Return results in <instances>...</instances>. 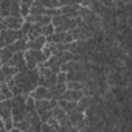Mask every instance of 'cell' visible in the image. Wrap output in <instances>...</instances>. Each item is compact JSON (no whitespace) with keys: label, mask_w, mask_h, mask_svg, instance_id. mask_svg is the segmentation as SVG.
Instances as JSON below:
<instances>
[{"label":"cell","mask_w":132,"mask_h":132,"mask_svg":"<svg viewBox=\"0 0 132 132\" xmlns=\"http://www.w3.org/2000/svg\"><path fill=\"white\" fill-rule=\"evenodd\" d=\"M25 62V59H23V53H14L13 54V57L10 59V62L6 64L8 67H17V65H20V64H23Z\"/></svg>","instance_id":"9c48e42d"},{"label":"cell","mask_w":132,"mask_h":132,"mask_svg":"<svg viewBox=\"0 0 132 132\" xmlns=\"http://www.w3.org/2000/svg\"><path fill=\"white\" fill-rule=\"evenodd\" d=\"M47 45V37L44 36H39L33 40H28L27 42V50H34V51H42L44 47Z\"/></svg>","instance_id":"277c9868"},{"label":"cell","mask_w":132,"mask_h":132,"mask_svg":"<svg viewBox=\"0 0 132 132\" xmlns=\"http://www.w3.org/2000/svg\"><path fill=\"white\" fill-rule=\"evenodd\" d=\"M90 104H92L90 98H89V96H82V98H81V100H79V101L76 103V110H78V112H82V113H84V112H86V110H87V109L90 107Z\"/></svg>","instance_id":"30bf717a"},{"label":"cell","mask_w":132,"mask_h":132,"mask_svg":"<svg viewBox=\"0 0 132 132\" xmlns=\"http://www.w3.org/2000/svg\"><path fill=\"white\" fill-rule=\"evenodd\" d=\"M0 118L3 123H10L11 120V100H3L0 103Z\"/></svg>","instance_id":"3957f363"},{"label":"cell","mask_w":132,"mask_h":132,"mask_svg":"<svg viewBox=\"0 0 132 132\" xmlns=\"http://www.w3.org/2000/svg\"><path fill=\"white\" fill-rule=\"evenodd\" d=\"M22 37H23V36H22L20 30H19V31H16V30H3L2 33H0V39L3 40L5 47L14 44L16 40H19V39H22Z\"/></svg>","instance_id":"6da1fadb"},{"label":"cell","mask_w":132,"mask_h":132,"mask_svg":"<svg viewBox=\"0 0 132 132\" xmlns=\"http://www.w3.org/2000/svg\"><path fill=\"white\" fill-rule=\"evenodd\" d=\"M51 115H53V118H54V120H57V121H59V120H62V118H64L65 115H67V113H65V112H64V110L57 106V107H54V109L51 110Z\"/></svg>","instance_id":"d6986e66"},{"label":"cell","mask_w":132,"mask_h":132,"mask_svg":"<svg viewBox=\"0 0 132 132\" xmlns=\"http://www.w3.org/2000/svg\"><path fill=\"white\" fill-rule=\"evenodd\" d=\"M10 90H11V93H13V98H14V96H20V95H23V93H22V89H20L19 86H14V87H11Z\"/></svg>","instance_id":"603a6c76"},{"label":"cell","mask_w":132,"mask_h":132,"mask_svg":"<svg viewBox=\"0 0 132 132\" xmlns=\"http://www.w3.org/2000/svg\"><path fill=\"white\" fill-rule=\"evenodd\" d=\"M34 107H36V101L33 100V96H31V95H28V96L25 98V109H27V112L34 110Z\"/></svg>","instance_id":"ffe728a7"},{"label":"cell","mask_w":132,"mask_h":132,"mask_svg":"<svg viewBox=\"0 0 132 132\" xmlns=\"http://www.w3.org/2000/svg\"><path fill=\"white\" fill-rule=\"evenodd\" d=\"M0 69H2V64H0Z\"/></svg>","instance_id":"f1b7e54d"},{"label":"cell","mask_w":132,"mask_h":132,"mask_svg":"<svg viewBox=\"0 0 132 132\" xmlns=\"http://www.w3.org/2000/svg\"><path fill=\"white\" fill-rule=\"evenodd\" d=\"M13 0H0V19L10 17V8Z\"/></svg>","instance_id":"ba28073f"},{"label":"cell","mask_w":132,"mask_h":132,"mask_svg":"<svg viewBox=\"0 0 132 132\" xmlns=\"http://www.w3.org/2000/svg\"><path fill=\"white\" fill-rule=\"evenodd\" d=\"M34 101H40V100H48V89L47 87H42V86H37L31 93Z\"/></svg>","instance_id":"8992f818"},{"label":"cell","mask_w":132,"mask_h":132,"mask_svg":"<svg viewBox=\"0 0 132 132\" xmlns=\"http://www.w3.org/2000/svg\"><path fill=\"white\" fill-rule=\"evenodd\" d=\"M3 101V96H2V93H0V103H2Z\"/></svg>","instance_id":"83f0119b"},{"label":"cell","mask_w":132,"mask_h":132,"mask_svg":"<svg viewBox=\"0 0 132 132\" xmlns=\"http://www.w3.org/2000/svg\"><path fill=\"white\" fill-rule=\"evenodd\" d=\"M2 73H3V76H5V82L6 81H10V79H13L14 76H16V69L14 67H8V65H2Z\"/></svg>","instance_id":"7c38bea8"},{"label":"cell","mask_w":132,"mask_h":132,"mask_svg":"<svg viewBox=\"0 0 132 132\" xmlns=\"http://www.w3.org/2000/svg\"><path fill=\"white\" fill-rule=\"evenodd\" d=\"M27 37H22V39H19V40H16L14 44H11V45H8V50L14 54V53H25L27 51Z\"/></svg>","instance_id":"5b68a950"},{"label":"cell","mask_w":132,"mask_h":132,"mask_svg":"<svg viewBox=\"0 0 132 132\" xmlns=\"http://www.w3.org/2000/svg\"><path fill=\"white\" fill-rule=\"evenodd\" d=\"M42 132H57V129L51 127V126L47 124V123H42Z\"/></svg>","instance_id":"cb8c5ba5"},{"label":"cell","mask_w":132,"mask_h":132,"mask_svg":"<svg viewBox=\"0 0 132 132\" xmlns=\"http://www.w3.org/2000/svg\"><path fill=\"white\" fill-rule=\"evenodd\" d=\"M56 84H67V75L62 73V72H59L56 75Z\"/></svg>","instance_id":"44dd1931"},{"label":"cell","mask_w":132,"mask_h":132,"mask_svg":"<svg viewBox=\"0 0 132 132\" xmlns=\"http://www.w3.org/2000/svg\"><path fill=\"white\" fill-rule=\"evenodd\" d=\"M10 17H22V16H20V2H19V0H13V2H11ZM22 19H23V17H22Z\"/></svg>","instance_id":"4fadbf2b"},{"label":"cell","mask_w":132,"mask_h":132,"mask_svg":"<svg viewBox=\"0 0 132 132\" xmlns=\"http://www.w3.org/2000/svg\"><path fill=\"white\" fill-rule=\"evenodd\" d=\"M3 47H5V44H3V40H2V39H0V50H2Z\"/></svg>","instance_id":"4316f807"},{"label":"cell","mask_w":132,"mask_h":132,"mask_svg":"<svg viewBox=\"0 0 132 132\" xmlns=\"http://www.w3.org/2000/svg\"><path fill=\"white\" fill-rule=\"evenodd\" d=\"M42 14H45V10L42 8L39 0H36V2H33V5L30 8V14L28 16H42Z\"/></svg>","instance_id":"8fae6325"},{"label":"cell","mask_w":132,"mask_h":132,"mask_svg":"<svg viewBox=\"0 0 132 132\" xmlns=\"http://www.w3.org/2000/svg\"><path fill=\"white\" fill-rule=\"evenodd\" d=\"M40 28H42V27H39V25H31V28H30V31H28V34H27V40H33V39L42 36V34H40Z\"/></svg>","instance_id":"2e32d148"},{"label":"cell","mask_w":132,"mask_h":132,"mask_svg":"<svg viewBox=\"0 0 132 132\" xmlns=\"http://www.w3.org/2000/svg\"><path fill=\"white\" fill-rule=\"evenodd\" d=\"M0 93H2L3 100H11V98H13V93H11L10 87L6 86V82H2V84H0Z\"/></svg>","instance_id":"e0dca14e"},{"label":"cell","mask_w":132,"mask_h":132,"mask_svg":"<svg viewBox=\"0 0 132 132\" xmlns=\"http://www.w3.org/2000/svg\"><path fill=\"white\" fill-rule=\"evenodd\" d=\"M33 2L31 0H20V16L25 19L30 14V8H31Z\"/></svg>","instance_id":"9a60e30c"},{"label":"cell","mask_w":132,"mask_h":132,"mask_svg":"<svg viewBox=\"0 0 132 132\" xmlns=\"http://www.w3.org/2000/svg\"><path fill=\"white\" fill-rule=\"evenodd\" d=\"M82 96H84L82 92H78V90H65L62 93V98L61 100H67V101H72V103H78Z\"/></svg>","instance_id":"52a82bcc"},{"label":"cell","mask_w":132,"mask_h":132,"mask_svg":"<svg viewBox=\"0 0 132 132\" xmlns=\"http://www.w3.org/2000/svg\"><path fill=\"white\" fill-rule=\"evenodd\" d=\"M2 129H3V120L0 118V130H2Z\"/></svg>","instance_id":"484cf974"},{"label":"cell","mask_w":132,"mask_h":132,"mask_svg":"<svg viewBox=\"0 0 132 132\" xmlns=\"http://www.w3.org/2000/svg\"><path fill=\"white\" fill-rule=\"evenodd\" d=\"M53 33H54V27H53L51 23H48V25H44V27L40 28V34H42L44 37H50Z\"/></svg>","instance_id":"ac0fdd59"},{"label":"cell","mask_w":132,"mask_h":132,"mask_svg":"<svg viewBox=\"0 0 132 132\" xmlns=\"http://www.w3.org/2000/svg\"><path fill=\"white\" fill-rule=\"evenodd\" d=\"M30 28H31V23H28V22H25V20H23V23H22V27H20V33H22V36H23V37H27V34H28V31H30Z\"/></svg>","instance_id":"7402d4cb"},{"label":"cell","mask_w":132,"mask_h":132,"mask_svg":"<svg viewBox=\"0 0 132 132\" xmlns=\"http://www.w3.org/2000/svg\"><path fill=\"white\" fill-rule=\"evenodd\" d=\"M70 130V127H64V126H59V129H57V132H69Z\"/></svg>","instance_id":"d4e9b609"},{"label":"cell","mask_w":132,"mask_h":132,"mask_svg":"<svg viewBox=\"0 0 132 132\" xmlns=\"http://www.w3.org/2000/svg\"><path fill=\"white\" fill-rule=\"evenodd\" d=\"M22 23H23L22 17H6V19H2V27L5 30H16V31H19Z\"/></svg>","instance_id":"7a4b0ae2"},{"label":"cell","mask_w":132,"mask_h":132,"mask_svg":"<svg viewBox=\"0 0 132 132\" xmlns=\"http://www.w3.org/2000/svg\"><path fill=\"white\" fill-rule=\"evenodd\" d=\"M11 57H13V53L8 50V47H3L2 50H0V64L2 65H6Z\"/></svg>","instance_id":"5bb4252c"}]
</instances>
